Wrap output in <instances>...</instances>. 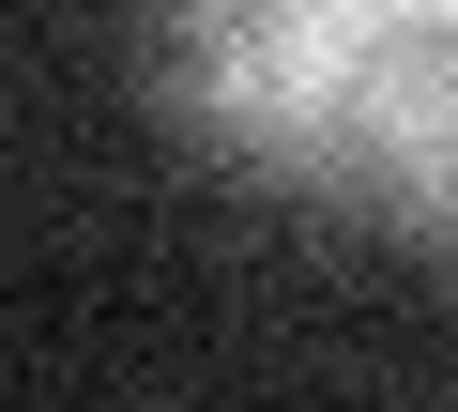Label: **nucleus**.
I'll list each match as a JSON object with an SVG mask.
<instances>
[{
    "mask_svg": "<svg viewBox=\"0 0 458 412\" xmlns=\"http://www.w3.org/2000/svg\"><path fill=\"white\" fill-rule=\"evenodd\" d=\"M397 16H458V0H397Z\"/></svg>",
    "mask_w": 458,
    "mask_h": 412,
    "instance_id": "obj_2",
    "label": "nucleus"
},
{
    "mask_svg": "<svg viewBox=\"0 0 458 412\" xmlns=\"http://www.w3.org/2000/svg\"><path fill=\"white\" fill-rule=\"evenodd\" d=\"M138 92L183 153L260 198L458 260V16L397 0H153Z\"/></svg>",
    "mask_w": 458,
    "mask_h": 412,
    "instance_id": "obj_1",
    "label": "nucleus"
}]
</instances>
